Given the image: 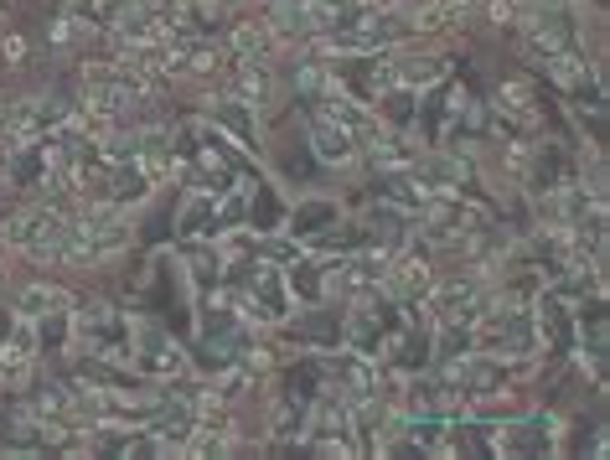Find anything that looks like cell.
<instances>
[{"label": "cell", "mask_w": 610, "mask_h": 460, "mask_svg": "<svg viewBox=\"0 0 610 460\" xmlns=\"http://www.w3.org/2000/svg\"><path fill=\"white\" fill-rule=\"evenodd\" d=\"M0 63H6V68L26 63V37L21 32H0Z\"/></svg>", "instance_id": "5b68a950"}, {"label": "cell", "mask_w": 610, "mask_h": 460, "mask_svg": "<svg viewBox=\"0 0 610 460\" xmlns=\"http://www.w3.org/2000/svg\"><path fill=\"white\" fill-rule=\"evenodd\" d=\"M63 238H68V218H57V212H26L21 249L32 259H57L63 254Z\"/></svg>", "instance_id": "6da1fadb"}, {"label": "cell", "mask_w": 610, "mask_h": 460, "mask_svg": "<svg viewBox=\"0 0 610 460\" xmlns=\"http://www.w3.org/2000/svg\"><path fill=\"white\" fill-rule=\"evenodd\" d=\"M274 47H280V42H274V32H269L264 21H254V26H238V32H233V52L243 57V63H264V57H269Z\"/></svg>", "instance_id": "3957f363"}, {"label": "cell", "mask_w": 610, "mask_h": 460, "mask_svg": "<svg viewBox=\"0 0 610 460\" xmlns=\"http://www.w3.org/2000/svg\"><path fill=\"white\" fill-rule=\"evenodd\" d=\"M502 99H507L512 114H528V83H507V88H502Z\"/></svg>", "instance_id": "52a82bcc"}, {"label": "cell", "mask_w": 610, "mask_h": 460, "mask_svg": "<svg viewBox=\"0 0 610 460\" xmlns=\"http://www.w3.org/2000/svg\"><path fill=\"white\" fill-rule=\"evenodd\" d=\"M316 140H321V156H326V161H347V156H352V150H347V135H342V130L331 135V130L321 125V130H316Z\"/></svg>", "instance_id": "8992f818"}, {"label": "cell", "mask_w": 610, "mask_h": 460, "mask_svg": "<svg viewBox=\"0 0 610 460\" xmlns=\"http://www.w3.org/2000/svg\"><path fill=\"white\" fill-rule=\"evenodd\" d=\"M388 285L393 290H424V285H430V264H424V259H399V269L388 274Z\"/></svg>", "instance_id": "277c9868"}, {"label": "cell", "mask_w": 610, "mask_h": 460, "mask_svg": "<svg viewBox=\"0 0 610 460\" xmlns=\"http://www.w3.org/2000/svg\"><path fill=\"white\" fill-rule=\"evenodd\" d=\"M73 311V295L57 290V285H26L21 290V316L26 321H42V316H63Z\"/></svg>", "instance_id": "7a4b0ae2"}]
</instances>
